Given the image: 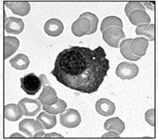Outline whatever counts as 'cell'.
Listing matches in <instances>:
<instances>
[{"label":"cell","mask_w":158,"mask_h":140,"mask_svg":"<svg viewBox=\"0 0 158 140\" xmlns=\"http://www.w3.org/2000/svg\"><path fill=\"white\" fill-rule=\"evenodd\" d=\"M4 59L9 58L16 52L20 46V41L16 37H4Z\"/></svg>","instance_id":"17"},{"label":"cell","mask_w":158,"mask_h":140,"mask_svg":"<svg viewBox=\"0 0 158 140\" xmlns=\"http://www.w3.org/2000/svg\"><path fill=\"white\" fill-rule=\"evenodd\" d=\"M92 25L90 21L83 17H79V19L74 21L71 27L73 34L77 37L89 35L91 30Z\"/></svg>","instance_id":"9"},{"label":"cell","mask_w":158,"mask_h":140,"mask_svg":"<svg viewBox=\"0 0 158 140\" xmlns=\"http://www.w3.org/2000/svg\"><path fill=\"white\" fill-rule=\"evenodd\" d=\"M10 138H24V137L19 133H14L10 136Z\"/></svg>","instance_id":"30"},{"label":"cell","mask_w":158,"mask_h":140,"mask_svg":"<svg viewBox=\"0 0 158 140\" xmlns=\"http://www.w3.org/2000/svg\"><path fill=\"white\" fill-rule=\"evenodd\" d=\"M96 109L100 115L109 117L114 113L116 106L111 101L106 98H100L96 103Z\"/></svg>","instance_id":"13"},{"label":"cell","mask_w":158,"mask_h":140,"mask_svg":"<svg viewBox=\"0 0 158 140\" xmlns=\"http://www.w3.org/2000/svg\"><path fill=\"white\" fill-rule=\"evenodd\" d=\"M47 79L43 74L37 76L34 73L29 74L20 78L21 87L27 95H35L39 92Z\"/></svg>","instance_id":"2"},{"label":"cell","mask_w":158,"mask_h":140,"mask_svg":"<svg viewBox=\"0 0 158 140\" xmlns=\"http://www.w3.org/2000/svg\"><path fill=\"white\" fill-rule=\"evenodd\" d=\"M138 10L145 11L144 6L140 2H130L128 4H127L125 7V12L128 17L131 13Z\"/></svg>","instance_id":"26"},{"label":"cell","mask_w":158,"mask_h":140,"mask_svg":"<svg viewBox=\"0 0 158 140\" xmlns=\"http://www.w3.org/2000/svg\"><path fill=\"white\" fill-rule=\"evenodd\" d=\"M104 49L73 46L57 55L51 74L64 86L83 94L98 91L107 76L110 61Z\"/></svg>","instance_id":"1"},{"label":"cell","mask_w":158,"mask_h":140,"mask_svg":"<svg viewBox=\"0 0 158 140\" xmlns=\"http://www.w3.org/2000/svg\"><path fill=\"white\" fill-rule=\"evenodd\" d=\"M116 27L123 29V22L121 19L115 16H110L103 19L100 26V31L103 33L106 29L110 27Z\"/></svg>","instance_id":"23"},{"label":"cell","mask_w":158,"mask_h":140,"mask_svg":"<svg viewBox=\"0 0 158 140\" xmlns=\"http://www.w3.org/2000/svg\"><path fill=\"white\" fill-rule=\"evenodd\" d=\"M24 24L21 18L10 17L4 20V30L8 34L19 35L24 30Z\"/></svg>","instance_id":"10"},{"label":"cell","mask_w":158,"mask_h":140,"mask_svg":"<svg viewBox=\"0 0 158 140\" xmlns=\"http://www.w3.org/2000/svg\"><path fill=\"white\" fill-rule=\"evenodd\" d=\"M19 104L24 110V115L27 117H34L41 110V103L38 100L24 98L20 100Z\"/></svg>","instance_id":"8"},{"label":"cell","mask_w":158,"mask_h":140,"mask_svg":"<svg viewBox=\"0 0 158 140\" xmlns=\"http://www.w3.org/2000/svg\"><path fill=\"white\" fill-rule=\"evenodd\" d=\"M64 30V26L62 22L57 18H52L48 20L44 26L45 33L52 37L59 36Z\"/></svg>","instance_id":"11"},{"label":"cell","mask_w":158,"mask_h":140,"mask_svg":"<svg viewBox=\"0 0 158 140\" xmlns=\"http://www.w3.org/2000/svg\"><path fill=\"white\" fill-rule=\"evenodd\" d=\"M131 38L127 39V40H123L121 43L120 44V52L122 56L127 60L130 61H138L141 58L138 56L135 55L130 50V42L131 41Z\"/></svg>","instance_id":"21"},{"label":"cell","mask_w":158,"mask_h":140,"mask_svg":"<svg viewBox=\"0 0 158 140\" xmlns=\"http://www.w3.org/2000/svg\"><path fill=\"white\" fill-rule=\"evenodd\" d=\"M136 34L137 35H144L150 41H153L155 40V25L144 24L138 26L136 29Z\"/></svg>","instance_id":"22"},{"label":"cell","mask_w":158,"mask_h":140,"mask_svg":"<svg viewBox=\"0 0 158 140\" xmlns=\"http://www.w3.org/2000/svg\"><path fill=\"white\" fill-rule=\"evenodd\" d=\"M5 5L15 15L26 16L31 10V5L27 2H5Z\"/></svg>","instance_id":"16"},{"label":"cell","mask_w":158,"mask_h":140,"mask_svg":"<svg viewBox=\"0 0 158 140\" xmlns=\"http://www.w3.org/2000/svg\"><path fill=\"white\" fill-rule=\"evenodd\" d=\"M19 130L28 137L41 138L44 132L37 121L34 119L26 118L22 120L19 124Z\"/></svg>","instance_id":"3"},{"label":"cell","mask_w":158,"mask_h":140,"mask_svg":"<svg viewBox=\"0 0 158 140\" xmlns=\"http://www.w3.org/2000/svg\"><path fill=\"white\" fill-rule=\"evenodd\" d=\"M37 122L42 129L49 130L54 127L57 124L56 115L51 114L47 112H42L37 117Z\"/></svg>","instance_id":"15"},{"label":"cell","mask_w":158,"mask_h":140,"mask_svg":"<svg viewBox=\"0 0 158 140\" xmlns=\"http://www.w3.org/2000/svg\"><path fill=\"white\" fill-rule=\"evenodd\" d=\"M103 39L110 46L118 48L122 40L125 38V35L122 29L113 27L106 29L103 33Z\"/></svg>","instance_id":"4"},{"label":"cell","mask_w":158,"mask_h":140,"mask_svg":"<svg viewBox=\"0 0 158 140\" xmlns=\"http://www.w3.org/2000/svg\"><path fill=\"white\" fill-rule=\"evenodd\" d=\"M124 122L118 117H114L106 120L104 124V129L106 130L116 131L120 135L125 130Z\"/></svg>","instance_id":"19"},{"label":"cell","mask_w":158,"mask_h":140,"mask_svg":"<svg viewBox=\"0 0 158 140\" xmlns=\"http://www.w3.org/2000/svg\"><path fill=\"white\" fill-rule=\"evenodd\" d=\"M102 137L104 138H120V135L116 131L110 130L108 132L105 133Z\"/></svg>","instance_id":"28"},{"label":"cell","mask_w":158,"mask_h":140,"mask_svg":"<svg viewBox=\"0 0 158 140\" xmlns=\"http://www.w3.org/2000/svg\"><path fill=\"white\" fill-rule=\"evenodd\" d=\"M11 66L19 70H23L26 69L29 64L30 61L27 56L24 54H20L15 56L9 61Z\"/></svg>","instance_id":"20"},{"label":"cell","mask_w":158,"mask_h":140,"mask_svg":"<svg viewBox=\"0 0 158 140\" xmlns=\"http://www.w3.org/2000/svg\"><path fill=\"white\" fill-rule=\"evenodd\" d=\"M44 138H63V137L60 135L58 133H56V132H52V133H49V134H45L44 135Z\"/></svg>","instance_id":"29"},{"label":"cell","mask_w":158,"mask_h":140,"mask_svg":"<svg viewBox=\"0 0 158 140\" xmlns=\"http://www.w3.org/2000/svg\"><path fill=\"white\" fill-rule=\"evenodd\" d=\"M128 18L131 24L137 26L144 24H149L151 22L150 17L147 13L141 10H135L131 13L128 16Z\"/></svg>","instance_id":"18"},{"label":"cell","mask_w":158,"mask_h":140,"mask_svg":"<svg viewBox=\"0 0 158 140\" xmlns=\"http://www.w3.org/2000/svg\"><path fill=\"white\" fill-rule=\"evenodd\" d=\"M50 85L48 79L46 80L43 84V90L37 98L42 105H51L59 100L56 90Z\"/></svg>","instance_id":"7"},{"label":"cell","mask_w":158,"mask_h":140,"mask_svg":"<svg viewBox=\"0 0 158 140\" xmlns=\"http://www.w3.org/2000/svg\"><path fill=\"white\" fill-rule=\"evenodd\" d=\"M81 121L79 112L73 109L63 111L60 115V122L63 127L74 128L77 127Z\"/></svg>","instance_id":"5"},{"label":"cell","mask_w":158,"mask_h":140,"mask_svg":"<svg viewBox=\"0 0 158 140\" xmlns=\"http://www.w3.org/2000/svg\"><path fill=\"white\" fill-rule=\"evenodd\" d=\"M149 42L147 38L138 37L132 39L130 42V50L136 56L142 57L145 55Z\"/></svg>","instance_id":"14"},{"label":"cell","mask_w":158,"mask_h":140,"mask_svg":"<svg viewBox=\"0 0 158 140\" xmlns=\"http://www.w3.org/2000/svg\"><path fill=\"white\" fill-rule=\"evenodd\" d=\"M138 73V66L130 62H121L116 70L117 76L122 80H131L136 77Z\"/></svg>","instance_id":"6"},{"label":"cell","mask_w":158,"mask_h":140,"mask_svg":"<svg viewBox=\"0 0 158 140\" xmlns=\"http://www.w3.org/2000/svg\"><path fill=\"white\" fill-rule=\"evenodd\" d=\"M155 110L154 109H151L147 110L145 115V121L152 126H155Z\"/></svg>","instance_id":"27"},{"label":"cell","mask_w":158,"mask_h":140,"mask_svg":"<svg viewBox=\"0 0 158 140\" xmlns=\"http://www.w3.org/2000/svg\"><path fill=\"white\" fill-rule=\"evenodd\" d=\"M66 107L67 104L66 103V102L60 98H59V100L56 103L53 104L49 106L43 105V109L44 111L53 115H57L59 113H61L64 110Z\"/></svg>","instance_id":"24"},{"label":"cell","mask_w":158,"mask_h":140,"mask_svg":"<svg viewBox=\"0 0 158 140\" xmlns=\"http://www.w3.org/2000/svg\"><path fill=\"white\" fill-rule=\"evenodd\" d=\"M80 17L86 18L90 21L91 25H92V27H91V30L89 35L94 34L97 31L98 26V23H99V19L96 15H95L94 14H93L91 12H85V13L82 14L80 16Z\"/></svg>","instance_id":"25"},{"label":"cell","mask_w":158,"mask_h":140,"mask_svg":"<svg viewBox=\"0 0 158 140\" xmlns=\"http://www.w3.org/2000/svg\"><path fill=\"white\" fill-rule=\"evenodd\" d=\"M4 109V118L10 121H17L24 115V110L20 104H9Z\"/></svg>","instance_id":"12"}]
</instances>
